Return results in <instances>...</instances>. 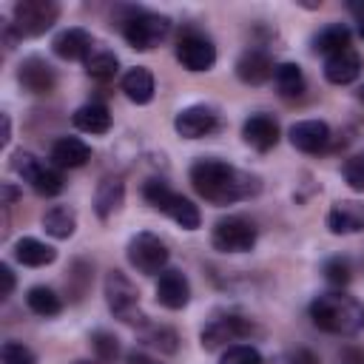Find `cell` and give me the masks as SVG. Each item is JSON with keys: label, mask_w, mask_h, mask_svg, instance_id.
Instances as JSON below:
<instances>
[{"label": "cell", "mask_w": 364, "mask_h": 364, "mask_svg": "<svg viewBox=\"0 0 364 364\" xmlns=\"http://www.w3.org/2000/svg\"><path fill=\"white\" fill-rule=\"evenodd\" d=\"M191 185L202 199H208L213 205H233V202L250 199L262 191V179L256 173L239 171L213 156L196 159L191 165Z\"/></svg>", "instance_id": "cell-1"}, {"label": "cell", "mask_w": 364, "mask_h": 364, "mask_svg": "<svg viewBox=\"0 0 364 364\" xmlns=\"http://www.w3.org/2000/svg\"><path fill=\"white\" fill-rule=\"evenodd\" d=\"M310 318L333 336H353L364 327V304L347 293H321L310 304Z\"/></svg>", "instance_id": "cell-2"}, {"label": "cell", "mask_w": 364, "mask_h": 364, "mask_svg": "<svg viewBox=\"0 0 364 364\" xmlns=\"http://www.w3.org/2000/svg\"><path fill=\"white\" fill-rule=\"evenodd\" d=\"M142 196H145V202H148L154 210L171 216V219H173L179 228H185V230H196L199 222H202L199 208H196L188 196L171 191L162 179H148V182L142 185Z\"/></svg>", "instance_id": "cell-3"}, {"label": "cell", "mask_w": 364, "mask_h": 364, "mask_svg": "<svg viewBox=\"0 0 364 364\" xmlns=\"http://www.w3.org/2000/svg\"><path fill=\"white\" fill-rule=\"evenodd\" d=\"M105 301H108V310L119 321L134 324V327H145L148 324L145 313L139 310V293H136L134 282L122 270H108V276H105Z\"/></svg>", "instance_id": "cell-4"}, {"label": "cell", "mask_w": 364, "mask_h": 364, "mask_svg": "<svg viewBox=\"0 0 364 364\" xmlns=\"http://www.w3.org/2000/svg\"><path fill=\"white\" fill-rule=\"evenodd\" d=\"M171 31V20L154 11H131V17L122 20V37L136 51L156 48Z\"/></svg>", "instance_id": "cell-5"}, {"label": "cell", "mask_w": 364, "mask_h": 364, "mask_svg": "<svg viewBox=\"0 0 364 364\" xmlns=\"http://www.w3.org/2000/svg\"><path fill=\"white\" fill-rule=\"evenodd\" d=\"M256 225L245 216H225L213 225L210 242L219 253H247L256 245Z\"/></svg>", "instance_id": "cell-6"}, {"label": "cell", "mask_w": 364, "mask_h": 364, "mask_svg": "<svg viewBox=\"0 0 364 364\" xmlns=\"http://www.w3.org/2000/svg\"><path fill=\"white\" fill-rule=\"evenodd\" d=\"M57 14H60V9L51 0H20V3H14L11 26L17 28L20 37H40L57 23Z\"/></svg>", "instance_id": "cell-7"}, {"label": "cell", "mask_w": 364, "mask_h": 364, "mask_svg": "<svg viewBox=\"0 0 364 364\" xmlns=\"http://www.w3.org/2000/svg\"><path fill=\"white\" fill-rule=\"evenodd\" d=\"M11 168L40 193V196H57L63 191V173L46 162H40L34 154L28 151H17L11 156Z\"/></svg>", "instance_id": "cell-8"}, {"label": "cell", "mask_w": 364, "mask_h": 364, "mask_svg": "<svg viewBox=\"0 0 364 364\" xmlns=\"http://www.w3.org/2000/svg\"><path fill=\"white\" fill-rule=\"evenodd\" d=\"M168 256H171V253H168L165 242H162L159 236L148 233V230L136 233V236L128 242V262H131V267H136V270L145 273V276L162 273L165 264H168Z\"/></svg>", "instance_id": "cell-9"}, {"label": "cell", "mask_w": 364, "mask_h": 364, "mask_svg": "<svg viewBox=\"0 0 364 364\" xmlns=\"http://www.w3.org/2000/svg\"><path fill=\"white\" fill-rule=\"evenodd\" d=\"M176 60L182 63V68L188 71H210L216 63V46L210 43V37H205L202 31H185L176 40Z\"/></svg>", "instance_id": "cell-10"}, {"label": "cell", "mask_w": 364, "mask_h": 364, "mask_svg": "<svg viewBox=\"0 0 364 364\" xmlns=\"http://www.w3.org/2000/svg\"><path fill=\"white\" fill-rule=\"evenodd\" d=\"M250 330H253V324H250L247 318H242V316H236V313H222V316H213V318L202 327L199 341H202L205 350H216V347H222V344H228V341H236V338L250 336Z\"/></svg>", "instance_id": "cell-11"}, {"label": "cell", "mask_w": 364, "mask_h": 364, "mask_svg": "<svg viewBox=\"0 0 364 364\" xmlns=\"http://www.w3.org/2000/svg\"><path fill=\"white\" fill-rule=\"evenodd\" d=\"M219 128V111L210 105H188L173 117V131L182 139H199Z\"/></svg>", "instance_id": "cell-12"}, {"label": "cell", "mask_w": 364, "mask_h": 364, "mask_svg": "<svg viewBox=\"0 0 364 364\" xmlns=\"http://www.w3.org/2000/svg\"><path fill=\"white\" fill-rule=\"evenodd\" d=\"M290 145L301 154H318L330 145V125L321 122V119H301V122H293L290 131Z\"/></svg>", "instance_id": "cell-13"}, {"label": "cell", "mask_w": 364, "mask_h": 364, "mask_svg": "<svg viewBox=\"0 0 364 364\" xmlns=\"http://www.w3.org/2000/svg\"><path fill=\"white\" fill-rule=\"evenodd\" d=\"M156 301L168 310H182L191 301V282L182 270H162L156 282Z\"/></svg>", "instance_id": "cell-14"}, {"label": "cell", "mask_w": 364, "mask_h": 364, "mask_svg": "<svg viewBox=\"0 0 364 364\" xmlns=\"http://www.w3.org/2000/svg\"><path fill=\"white\" fill-rule=\"evenodd\" d=\"M17 80L31 94H51L57 85V74L43 57H26L17 68Z\"/></svg>", "instance_id": "cell-15"}, {"label": "cell", "mask_w": 364, "mask_h": 364, "mask_svg": "<svg viewBox=\"0 0 364 364\" xmlns=\"http://www.w3.org/2000/svg\"><path fill=\"white\" fill-rule=\"evenodd\" d=\"M51 51L60 57V60H82L94 51V40L85 28L80 26H71V28H63L54 40H51Z\"/></svg>", "instance_id": "cell-16"}, {"label": "cell", "mask_w": 364, "mask_h": 364, "mask_svg": "<svg viewBox=\"0 0 364 364\" xmlns=\"http://www.w3.org/2000/svg\"><path fill=\"white\" fill-rule=\"evenodd\" d=\"M242 136L250 148L264 154V151L276 148V142H279V122L270 114H250L242 125Z\"/></svg>", "instance_id": "cell-17"}, {"label": "cell", "mask_w": 364, "mask_h": 364, "mask_svg": "<svg viewBox=\"0 0 364 364\" xmlns=\"http://www.w3.org/2000/svg\"><path fill=\"white\" fill-rule=\"evenodd\" d=\"M276 65L270 60V54H264L262 48H247L239 60H236V77L247 85H262L273 77Z\"/></svg>", "instance_id": "cell-18"}, {"label": "cell", "mask_w": 364, "mask_h": 364, "mask_svg": "<svg viewBox=\"0 0 364 364\" xmlns=\"http://www.w3.org/2000/svg\"><path fill=\"white\" fill-rule=\"evenodd\" d=\"M361 74V57L353 48H344L338 54H330L324 60V77L333 85H350Z\"/></svg>", "instance_id": "cell-19"}, {"label": "cell", "mask_w": 364, "mask_h": 364, "mask_svg": "<svg viewBox=\"0 0 364 364\" xmlns=\"http://www.w3.org/2000/svg\"><path fill=\"white\" fill-rule=\"evenodd\" d=\"M327 228H330V233H336V236H347V233L364 230V205L350 202V199L336 202L333 210L327 213Z\"/></svg>", "instance_id": "cell-20"}, {"label": "cell", "mask_w": 364, "mask_h": 364, "mask_svg": "<svg viewBox=\"0 0 364 364\" xmlns=\"http://www.w3.org/2000/svg\"><path fill=\"white\" fill-rule=\"evenodd\" d=\"M51 159L57 168H82L91 159V148L80 136H60L51 145Z\"/></svg>", "instance_id": "cell-21"}, {"label": "cell", "mask_w": 364, "mask_h": 364, "mask_svg": "<svg viewBox=\"0 0 364 364\" xmlns=\"http://www.w3.org/2000/svg\"><path fill=\"white\" fill-rule=\"evenodd\" d=\"M122 202H125V185H122V179L108 176V179H102V182L97 185V193H94V210H97L100 219L114 216V213L122 208Z\"/></svg>", "instance_id": "cell-22"}, {"label": "cell", "mask_w": 364, "mask_h": 364, "mask_svg": "<svg viewBox=\"0 0 364 364\" xmlns=\"http://www.w3.org/2000/svg\"><path fill=\"white\" fill-rule=\"evenodd\" d=\"M14 259L26 267H46L57 259V250L46 242L34 239V236H23V239L14 242Z\"/></svg>", "instance_id": "cell-23"}, {"label": "cell", "mask_w": 364, "mask_h": 364, "mask_svg": "<svg viewBox=\"0 0 364 364\" xmlns=\"http://www.w3.org/2000/svg\"><path fill=\"white\" fill-rule=\"evenodd\" d=\"M71 122H74L80 131H85V134H108V128H111V114H108V108H105L102 102H85V105H80V108L74 111Z\"/></svg>", "instance_id": "cell-24"}, {"label": "cell", "mask_w": 364, "mask_h": 364, "mask_svg": "<svg viewBox=\"0 0 364 364\" xmlns=\"http://www.w3.org/2000/svg\"><path fill=\"white\" fill-rule=\"evenodd\" d=\"M122 91H125V97H128L131 102L148 105V102L154 100V74H151L148 68H142V65L131 68V71L122 77Z\"/></svg>", "instance_id": "cell-25"}, {"label": "cell", "mask_w": 364, "mask_h": 364, "mask_svg": "<svg viewBox=\"0 0 364 364\" xmlns=\"http://www.w3.org/2000/svg\"><path fill=\"white\" fill-rule=\"evenodd\" d=\"M344 48H350V28L344 23H330L313 37V51L316 54L330 57V54H338Z\"/></svg>", "instance_id": "cell-26"}, {"label": "cell", "mask_w": 364, "mask_h": 364, "mask_svg": "<svg viewBox=\"0 0 364 364\" xmlns=\"http://www.w3.org/2000/svg\"><path fill=\"white\" fill-rule=\"evenodd\" d=\"M43 230L54 239H68L77 230V213L68 205H54L43 213Z\"/></svg>", "instance_id": "cell-27"}, {"label": "cell", "mask_w": 364, "mask_h": 364, "mask_svg": "<svg viewBox=\"0 0 364 364\" xmlns=\"http://www.w3.org/2000/svg\"><path fill=\"white\" fill-rule=\"evenodd\" d=\"M273 82H276V91L287 100H296L304 94L307 82H304V74L296 63H279L276 71H273Z\"/></svg>", "instance_id": "cell-28"}, {"label": "cell", "mask_w": 364, "mask_h": 364, "mask_svg": "<svg viewBox=\"0 0 364 364\" xmlns=\"http://www.w3.org/2000/svg\"><path fill=\"white\" fill-rule=\"evenodd\" d=\"M117 71H119V60H117V54L108 51V48H94V51L85 57V74H88L91 80H97V82L114 80Z\"/></svg>", "instance_id": "cell-29"}, {"label": "cell", "mask_w": 364, "mask_h": 364, "mask_svg": "<svg viewBox=\"0 0 364 364\" xmlns=\"http://www.w3.org/2000/svg\"><path fill=\"white\" fill-rule=\"evenodd\" d=\"M26 304H28L31 313H37L43 318H51V316H57L63 310V299L51 287H46V284H34L26 293Z\"/></svg>", "instance_id": "cell-30"}, {"label": "cell", "mask_w": 364, "mask_h": 364, "mask_svg": "<svg viewBox=\"0 0 364 364\" xmlns=\"http://www.w3.org/2000/svg\"><path fill=\"white\" fill-rule=\"evenodd\" d=\"M91 350H94V358L97 364H114L117 355H119V338L108 330H94L91 333Z\"/></svg>", "instance_id": "cell-31"}, {"label": "cell", "mask_w": 364, "mask_h": 364, "mask_svg": "<svg viewBox=\"0 0 364 364\" xmlns=\"http://www.w3.org/2000/svg\"><path fill=\"white\" fill-rule=\"evenodd\" d=\"M142 341H148V344L156 347L159 353H176V347H179L176 330H171V327H165V324H145Z\"/></svg>", "instance_id": "cell-32"}, {"label": "cell", "mask_w": 364, "mask_h": 364, "mask_svg": "<svg viewBox=\"0 0 364 364\" xmlns=\"http://www.w3.org/2000/svg\"><path fill=\"white\" fill-rule=\"evenodd\" d=\"M324 279L336 287H344L350 279H353V264L347 256H333L324 262Z\"/></svg>", "instance_id": "cell-33"}, {"label": "cell", "mask_w": 364, "mask_h": 364, "mask_svg": "<svg viewBox=\"0 0 364 364\" xmlns=\"http://www.w3.org/2000/svg\"><path fill=\"white\" fill-rule=\"evenodd\" d=\"M222 364H264L259 350L250 344H233L222 353Z\"/></svg>", "instance_id": "cell-34"}, {"label": "cell", "mask_w": 364, "mask_h": 364, "mask_svg": "<svg viewBox=\"0 0 364 364\" xmlns=\"http://www.w3.org/2000/svg\"><path fill=\"white\" fill-rule=\"evenodd\" d=\"M0 358H3V364H37L34 353L20 341H6L0 350Z\"/></svg>", "instance_id": "cell-35"}, {"label": "cell", "mask_w": 364, "mask_h": 364, "mask_svg": "<svg viewBox=\"0 0 364 364\" xmlns=\"http://www.w3.org/2000/svg\"><path fill=\"white\" fill-rule=\"evenodd\" d=\"M344 182L353 191H364V154H358V156L344 162Z\"/></svg>", "instance_id": "cell-36"}, {"label": "cell", "mask_w": 364, "mask_h": 364, "mask_svg": "<svg viewBox=\"0 0 364 364\" xmlns=\"http://www.w3.org/2000/svg\"><path fill=\"white\" fill-rule=\"evenodd\" d=\"M276 364H316V358H313L307 350H296V353H287V355H282Z\"/></svg>", "instance_id": "cell-37"}, {"label": "cell", "mask_w": 364, "mask_h": 364, "mask_svg": "<svg viewBox=\"0 0 364 364\" xmlns=\"http://www.w3.org/2000/svg\"><path fill=\"white\" fill-rule=\"evenodd\" d=\"M0 282H3L0 296H3V299H9V296H11V290H14V273H11V267H9V264H0Z\"/></svg>", "instance_id": "cell-38"}, {"label": "cell", "mask_w": 364, "mask_h": 364, "mask_svg": "<svg viewBox=\"0 0 364 364\" xmlns=\"http://www.w3.org/2000/svg\"><path fill=\"white\" fill-rule=\"evenodd\" d=\"M338 361H341V364H364V353L355 350V347H344V350L338 353Z\"/></svg>", "instance_id": "cell-39"}, {"label": "cell", "mask_w": 364, "mask_h": 364, "mask_svg": "<svg viewBox=\"0 0 364 364\" xmlns=\"http://www.w3.org/2000/svg\"><path fill=\"white\" fill-rule=\"evenodd\" d=\"M125 361H128V364H159L156 358H151L148 353H139V350H131Z\"/></svg>", "instance_id": "cell-40"}, {"label": "cell", "mask_w": 364, "mask_h": 364, "mask_svg": "<svg viewBox=\"0 0 364 364\" xmlns=\"http://www.w3.org/2000/svg\"><path fill=\"white\" fill-rule=\"evenodd\" d=\"M17 199V188H11V185H3V205H11Z\"/></svg>", "instance_id": "cell-41"}, {"label": "cell", "mask_w": 364, "mask_h": 364, "mask_svg": "<svg viewBox=\"0 0 364 364\" xmlns=\"http://www.w3.org/2000/svg\"><path fill=\"white\" fill-rule=\"evenodd\" d=\"M9 139H11V122H9V117L3 114V136H0V142L9 145Z\"/></svg>", "instance_id": "cell-42"}, {"label": "cell", "mask_w": 364, "mask_h": 364, "mask_svg": "<svg viewBox=\"0 0 364 364\" xmlns=\"http://www.w3.org/2000/svg\"><path fill=\"white\" fill-rule=\"evenodd\" d=\"M358 34H361V37H364V14H361V17H358Z\"/></svg>", "instance_id": "cell-43"}, {"label": "cell", "mask_w": 364, "mask_h": 364, "mask_svg": "<svg viewBox=\"0 0 364 364\" xmlns=\"http://www.w3.org/2000/svg\"><path fill=\"white\" fill-rule=\"evenodd\" d=\"M355 97H358V102H364V85H358V91H355Z\"/></svg>", "instance_id": "cell-44"}, {"label": "cell", "mask_w": 364, "mask_h": 364, "mask_svg": "<svg viewBox=\"0 0 364 364\" xmlns=\"http://www.w3.org/2000/svg\"><path fill=\"white\" fill-rule=\"evenodd\" d=\"M74 364H94V361H74Z\"/></svg>", "instance_id": "cell-45"}]
</instances>
